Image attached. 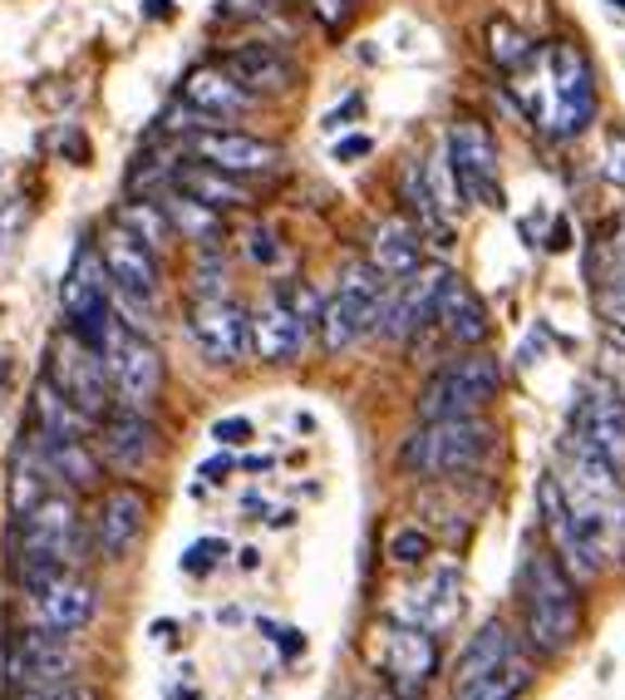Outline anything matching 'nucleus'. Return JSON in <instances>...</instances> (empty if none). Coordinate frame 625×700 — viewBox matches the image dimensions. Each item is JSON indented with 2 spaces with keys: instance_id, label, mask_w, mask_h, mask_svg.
<instances>
[{
  "instance_id": "obj_6",
  "label": "nucleus",
  "mask_w": 625,
  "mask_h": 700,
  "mask_svg": "<svg viewBox=\"0 0 625 700\" xmlns=\"http://www.w3.org/2000/svg\"><path fill=\"white\" fill-rule=\"evenodd\" d=\"M50 380L69 405H75L85 420H104L114 410V385H109V370H104V356H99V345L79 341L75 331H60L50 345Z\"/></svg>"
},
{
  "instance_id": "obj_19",
  "label": "nucleus",
  "mask_w": 625,
  "mask_h": 700,
  "mask_svg": "<svg viewBox=\"0 0 625 700\" xmlns=\"http://www.w3.org/2000/svg\"><path fill=\"white\" fill-rule=\"evenodd\" d=\"M458 612H463V577H458V568H434L399 602V622L424 626L434 636H444L458 622Z\"/></svg>"
},
{
  "instance_id": "obj_34",
  "label": "nucleus",
  "mask_w": 625,
  "mask_h": 700,
  "mask_svg": "<svg viewBox=\"0 0 625 700\" xmlns=\"http://www.w3.org/2000/svg\"><path fill=\"white\" fill-rule=\"evenodd\" d=\"M114 222L128 227V232H133L143 247H153V252H163L173 242V222H168V213H163L158 198H128V203L114 213Z\"/></svg>"
},
{
  "instance_id": "obj_2",
  "label": "nucleus",
  "mask_w": 625,
  "mask_h": 700,
  "mask_svg": "<svg viewBox=\"0 0 625 700\" xmlns=\"http://www.w3.org/2000/svg\"><path fill=\"white\" fill-rule=\"evenodd\" d=\"M522 607H527V641L541 657L572 651L582 632V602H576L572 572L557 562V552H532L522 568Z\"/></svg>"
},
{
  "instance_id": "obj_32",
  "label": "nucleus",
  "mask_w": 625,
  "mask_h": 700,
  "mask_svg": "<svg viewBox=\"0 0 625 700\" xmlns=\"http://www.w3.org/2000/svg\"><path fill=\"white\" fill-rule=\"evenodd\" d=\"M508 657H512L508 626H502V622L477 626V636L463 647V657H458V666H454V690L468 686V680H477V676H488V671H498Z\"/></svg>"
},
{
  "instance_id": "obj_4",
  "label": "nucleus",
  "mask_w": 625,
  "mask_h": 700,
  "mask_svg": "<svg viewBox=\"0 0 625 700\" xmlns=\"http://www.w3.org/2000/svg\"><path fill=\"white\" fill-rule=\"evenodd\" d=\"M99 356H104L109 385H114V399L124 410H143L149 415L163 395V356L158 345L149 341L143 331L124 326L118 316H109L104 341H99Z\"/></svg>"
},
{
  "instance_id": "obj_1",
  "label": "nucleus",
  "mask_w": 625,
  "mask_h": 700,
  "mask_svg": "<svg viewBox=\"0 0 625 700\" xmlns=\"http://www.w3.org/2000/svg\"><path fill=\"white\" fill-rule=\"evenodd\" d=\"M493 454V424L483 415L424 420L399 444V469L409 479H468Z\"/></svg>"
},
{
  "instance_id": "obj_18",
  "label": "nucleus",
  "mask_w": 625,
  "mask_h": 700,
  "mask_svg": "<svg viewBox=\"0 0 625 700\" xmlns=\"http://www.w3.org/2000/svg\"><path fill=\"white\" fill-rule=\"evenodd\" d=\"M188 149L213 168H227L237 178H252V173H276L281 168V149L271 139H256V133H237V129H202L188 139Z\"/></svg>"
},
{
  "instance_id": "obj_30",
  "label": "nucleus",
  "mask_w": 625,
  "mask_h": 700,
  "mask_svg": "<svg viewBox=\"0 0 625 700\" xmlns=\"http://www.w3.org/2000/svg\"><path fill=\"white\" fill-rule=\"evenodd\" d=\"M35 454L44 459L54 484H69V488H99V459L85 440H69V434H35Z\"/></svg>"
},
{
  "instance_id": "obj_16",
  "label": "nucleus",
  "mask_w": 625,
  "mask_h": 700,
  "mask_svg": "<svg viewBox=\"0 0 625 700\" xmlns=\"http://www.w3.org/2000/svg\"><path fill=\"white\" fill-rule=\"evenodd\" d=\"M384 671H390V686L399 690V700H419L429 676L438 671V636L413 622H394L390 641H384Z\"/></svg>"
},
{
  "instance_id": "obj_33",
  "label": "nucleus",
  "mask_w": 625,
  "mask_h": 700,
  "mask_svg": "<svg viewBox=\"0 0 625 700\" xmlns=\"http://www.w3.org/2000/svg\"><path fill=\"white\" fill-rule=\"evenodd\" d=\"M483 40H488V60L502 69V75H518V69H527L532 54H537L532 35L522 30L518 21H508V15H493L488 30H483Z\"/></svg>"
},
{
  "instance_id": "obj_44",
  "label": "nucleus",
  "mask_w": 625,
  "mask_h": 700,
  "mask_svg": "<svg viewBox=\"0 0 625 700\" xmlns=\"http://www.w3.org/2000/svg\"><path fill=\"white\" fill-rule=\"evenodd\" d=\"M281 0H222L227 21H262V15H276Z\"/></svg>"
},
{
  "instance_id": "obj_14",
  "label": "nucleus",
  "mask_w": 625,
  "mask_h": 700,
  "mask_svg": "<svg viewBox=\"0 0 625 700\" xmlns=\"http://www.w3.org/2000/svg\"><path fill=\"white\" fill-rule=\"evenodd\" d=\"M79 671V657L69 647V636L60 632H25L11 651V680L21 690H50V686H64V680H75Z\"/></svg>"
},
{
  "instance_id": "obj_17",
  "label": "nucleus",
  "mask_w": 625,
  "mask_h": 700,
  "mask_svg": "<svg viewBox=\"0 0 625 700\" xmlns=\"http://www.w3.org/2000/svg\"><path fill=\"white\" fill-rule=\"evenodd\" d=\"M438 281H444V267H419V271H409V277L390 281L384 306H380V331L390 335V341H409L419 326L434 321Z\"/></svg>"
},
{
  "instance_id": "obj_3",
  "label": "nucleus",
  "mask_w": 625,
  "mask_h": 700,
  "mask_svg": "<svg viewBox=\"0 0 625 700\" xmlns=\"http://www.w3.org/2000/svg\"><path fill=\"white\" fill-rule=\"evenodd\" d=\"M384 291H390V277L370 262H350V267L340 271V287L326 306H320L316 326H320V345H326L330 356L340 351H350L360 345L365 335L380 326V306H384Z\"/></svg>"
},
{
  "instance_id": "obj_41",
  "label": "nucleus",
  "mask_w": 625,
  "mask_h": 700,
  "mask_svg": "<svg viewBox=\"0 0 625 700\" xmlns=\"http://www.w3.org/2000/svg\"><path fill=\"white\" fill-rule=\"evenodd\" d=\"M246 257H252L256 267H281V257H286V252L276 247L271 227H252V232H246Z\"/></svg>"
},
{
  "instance_id": "obj_15",
  "label": "nucleus",
  "mask_w": 625,
  "mask_h": 700,
  "mask_svg": "<svg viewBox=\"0 0 625 700\" xmlns=\"http://www.w3.org/2000/svg\"><path fill=\"white\" fill-rule=\"evenodd\" d=\"M434 326L448 345L458 351H477V345L493 335V316H488V302L468 287L458 271H444L438 281V296H434Z\"/></svg>"
},
{
  "instance_id": "obj_49",
  "label": "nucleus",
  "mask_w": 625,
  "mask_h": 700,
  "mask_svg": "<svg viewBox=\"0 0 625 700\" xmlns=\"http://www.w3.org/2000/svg\"><path fill=\"white\" fill-rule=\"evenodd\" d=\"M316 11H320V21L335 30V25H345V15H350V0H316Z\"/></svg>"
},
{
  "instance_id": "obj_26",
  "label": "nucleus",
  "mask_w": 625,
  "mask_h": 700,
  "mask_svg": "<svg viewBox=\"0 0 625 700\" xmlns=\"http://www.w3.org/2000/svg\"><path fill=\"white\" fill-rule=\"evenodd\" d=\"M306 331H310V326L301 321V316L291 311L286 302H281V291H271V296H266V302L252 311V351L262 360H271V366H281V360L301 356Z\"/></svg>"
},
{
  "instance_id": "obj_40",
  "label": "nucleus",
  "mask_w": 625,
  "mask_h": 700,
  "mask_svg": "<svg viewBox=\"0 0 625 700\" xmlns=\"http://www.w3.org/2000/svg\"><path fill=\"white\" fill-rule=\"evenodd\" d=\"M429 552H434V538H429L424 529H399L390 538V558L394 562H424Z\"/></svg>"
},
{
  "instance_id": "obj_47",
  "label": "nucleus",
  "mask_w": 625,
  "mask_h": 700,
  "mask_svg": "<svg viewBox=\"0 0 625 700\" xmlns=\"http://www.w3.org/2000/svg\"><path fill=\"white\" fill-rule=\"evenodd\" d=\"M213 440L217 444H246V440H252V424H246V420H217L213 424Z\"/></svg>"
},
{
  "instance_id": "obj_38",
  "label": "nucleus",
  "mask_w": 625,
  "mask_h": 700,
  "mask_svg": "<svg viewBox=\"0 0 625 700\" xmlns=\"http://www.w3.org/2000/svg\"><path fill=\"white\" fill-rule=\"evenodd\" d=\"M591 277H596V311H601L605 331L625 345V277L615 267L611 271H591Z\"/></svg>"
},
{
  "instance_id": "obj_10",
  "label": "nucleus",
  "mask_w": 625,
  "mask_h": 700,
  "mask_svg": "<svg viewBox=\"0 0 625 700\" xmlns=\"http://www.w3.org/2000/svg\"><path fill=\"white\" fill-rule=\"evenodd\" d=\"M547 79H551V133H582L596 114V75L576 44L557 40L547 50Z\"/></svg>"
},
{
  "instance_id": "obj_52",
  "label": "nucleus",
  "mask_w": 625,
  "mask_h": 700,
  "mask_svg": "<svg viewBox=\"0 0 625 700\" xmlns=\"http://www.w3.org/2000/svg\"><path fill=\"white\" fill-rule=\"evenodd\" d=\"M149 15L158 21V15H173V0H149Z\"/></svg>"
},
{
  "instance_id": "obj_13",
  "label": "nucleus",
  "mask_w": 625,
  "mask_h": 700,
  "mask_svg": "<svg viewBox=\"0 0 625 700\" xmlns=\"http://www.w3.org/2000/svg\"><path fill=\"white\" fill-rule=\"evenodd\" d=\"M99 257H104V271H109V281H114L118 296L143 302V306L158 302V281H163L158 252L143 247L128 227H118V222L104 227V238H99Z\"/></svg>"
},
{
  "instance_id": "obj_11",
  "label": "nucleus",
  "mask_w": 625,
  "mask_h": 700,
  "mask_svg": "<svg viewBox=\"0 0 625 700\" xmlns=\"http://www.w3.org/2000/svg\"><path fill=\"white\" fill-rule=\"evenodd\" d=\"M85 538H79V508L75 498L44 494L30 513H21V558H44L60 568H75Z\"/></svg>"
},
{
  "instance_id": "obj_29",
  "label": "nucleus",
  "mask_w": 625,
  "mask_h": 700,
  "mask_svg": "<svg viewBox=\"0 0 625 700\" xmlns=\"http://www.w3.org/2000/svg\"><path fill=\"white\" fill-rule=\"evenodd\" d=\"M35 607H40V616H44L50 632L75 636V632H85V626L94 622L99 602H94V587H89V582H79L75 572H60V577L50 582V593L35 597Z\"/></svg>"
},
{
  "instance_id": "obj_39",
  "label": "nucleus",
  "mask_w": 625,
  "mask_h": 700,
  "mask_svg": "<svg viewBox=\"0 0 625 700\" xmlns=\"http://www.w3.org/2000/svg\"><path fill=\"white\" fill-rule=\"evenodd\" d=\"M25 222H30V207H25V203H0V262L21 247Z\"/></svg>"
},
{
  "instance_id": "obj_42",
  "label": "nucleus",
  "mask_w": 625,
  "mask_h": 700,
  "mask_svg": "<svg viewBox=\"0 0 625 700\" xmlns=\"http://www.w3.org/2000/svg\"><path fill=\"white\" fill-rule=\"evenodd\" d=\"M281 302L291 306V311L301 316L306 326H316V316H320V302H316V291L306 287V281H291V287H281Z\"/></svg>"
},
{
  "instance_id": "obj_31",
  "label": "nucleus",
  "mask_w": 625,
  "mask_h": 700,
  "mask_svg": "<svg viewBox=\"0 0 625 700\" xmlns=\"http://www.w3.org/2000/svg\"><path fill=\"white\" fill-rule=\"evenodd\" d=\"M158 203H163V213H168V222H173V238H182V242H197V247H207V252H217V247H222L227 227H222V213H217V207L197 203V198L178 193V188H168V193H158Z\"/></svg>"
},
{
  "instance_id": "obj_53",
  "label": "nucleus",
  "mask_w": 625,
  "mask_h": 700,
  "mask_svg": "<svg viewBox=\"0 0 625 700\" xmlns=\"http://www.w3.org/2000/svg\"><path fill=\"white\" fill-rule=\"evenodd\" d=\"M21 700H50V690H21Z\"/></svg>"
},
{
  "instance_id": "obj_8",
  "label": "nucleus",
  "mask_w": 625,
  "mask_h": 700,
  "mask_svg": "<svg viewBox=\"0 0 625 700\" xmlns=\"http://www.w3.org/2000/svg\"><path fill=\"white\" fill-rule=\"evenodd\" d=\"M109 302H114V281H109V271H104V257H99V247H79L69 271H64V287H60V306H64L69 331H75L79 341L99 345L104 341L109 316H114Z\"/></svg>"
},
{
  "instance_id": "obj_36",
  "label": "nucleus",
  "mask_w": 625,
  "mask_h": 700,
  "mask_svg": "<svg viewBox=\"0 0 625 700\" xmlns=\"http://www.w3.org/2000/svg\"><path fill=\"white\" fill-rule=\"evenodd\" d=\"M50 469H44V459L35 454V444H21L15 449V469H11V508L15 513H30L35 504H40L44 494H50Z\"/></svg>"
},
{
  "instance_id": "obj_22",
  "label": "nucleus",
  "mask_w": 625,
  "mask_h": 700,
  "mask_svg": "<svg viewBox=\"0 0 625 700\" xmlns=\"http://www.w3.org/2000/svg\"><path fill=\"white\" fill-rule=\"evenodd\" d=\"M399 203H404V213L413 217L419 232H434L438 242L448 238V213H454V203H448V188H444L434 163H424V158L404 163L399 168Z\"/></svg>"
},
{
  "instance_id": "obj_9",
  "label": "nucleus",
  "mask_w": 625,
  "mask_h": 700,
  "mask_svg": "<svg viewBox=\"0 0 625 700\" xmlns=\"http://www.w3.org/2000/svg\"><path fill=\"white\" fill-rule=\"evenodd\" d=\"M566 434L576 444H586V449H596L601 459H611L625 474V395L605 376H591L582 385V395L572 405V420H566Z\"/></svg>"
},
{
  "instance_id": "obj_12",
  "label": "nucleus",
  "mask_w": 625,
  "mask_h": 700,
  "mask_svg": "<svg viewBox=\"0 0 625 700\" xmlns=\"http://www.w3.org/2000/svg\"><path fill=\"white\" fill-rule=\"evenodd\" d=\"M188 331L202 356L217 360V366H237L252 351V316L227 296H197L188 306Z\"/></svg>"
},
{
  "instance_id": "obj_50",
  "label": "nucleus",
  "mask_w": 625,
  "mask_h": 700,
  "mask_svg": "<svg viewBox=\"0 0 625 700\" xmlns=\"http://www.w3.org/2000/svg\"><path fill=\"white\" fill-rule=\"evenodd\" d=\"M50 700H99L89 686H79V680H64V686H50Z\"/></svg>"
},
{
  "instance_id": "obj_25",
  "label": "nucleus",
  "mask_w": 625,
  "mask_h": 700,
  "mask_svg": "<svg viewBox=\"0 0 625 700\" xmlns=\"http://www.w3.org/2000/svg\"><path fill=\"white\" fill-rule=\"evenodd\" d=\"M537 508H541V529H547L551 548H557V562H562L572 577H601V568H596L591 552H586L582 538H576V523H572V513H566V498H562L557 474H547L537 484Z\"/></svg>"
},
{
  "instance_id": "obj_46",
  "label": "nucleus",
  "mask_w": 625,
  "mask_h": 700,
  "mask_svg": "<svg viewBox=\"0 0 625 700\" xmlns=\"http://www.w3.org/2000/svg\"><path fill=\"white\" fill-rule=\"evenodd\" d=\"M222 281H227V267L217 262V252L197 267V296H222Z\"/></svg>"
},
{
  "instance_id": "obj_28",
  "label": "nucleus",
  "mask_w": 625,
  "mask_h": 700,
  "mask_svg": "<svg viewBox=\"0 0 625 700\" xmlns=\"http://www.w3.org/2000/svg\"><path fill=\"white\" fill-rule=\"evenodd\" d=\"M370 267H380L384 277H409V271L424 267V232L409 222V217H380L370 227Z\"/></svg>"
},
{
  "instance_id": "obj_35",
  "label": "nucleus",
  "mask_w": 625,
  "mask_h": 700,
  "mask_svg": "<svg viewBox=\"0 0 625 700\" xmlns=\"http://www.w3.org/2000/svg\"><path fill=\"white\" fill-rule=\"evenodd\" d=\"M527 680H532V666L518 657V651H512L498 671H488V676H477V680H468V686H458L454 696L458 700H518L522 690H527Z\"/></svg>"
},
{
  "instance_id": "obj_48",
  "label": "nucleus",
  "mask_w": 625,
  "mask_h": 700,
  "mask_svg": "<svg viewBox=\"0 0 625 700\" xmlns=\"http://www.w3.org/2000/svg\"><path fill=\"white\" fill-rule=\"evenodd\" d=\"M374 143L365 139V133H355V139H340L335 143V163H350V158H365V153H370Z\"/></svg>"
},
{
  "instance_id": "obj_23",
  "label": "nucleus",
  "mask_w": 625,
  "mask_h": 700,
  "mask_svg": "<svg viewBox=\"0 0 625 700\" xmlns=\"http://www.w3.org/2000/svg\"><path fill=\"white\" fill-rule=\"evenodd\" d=\"M217 65H222L242 89H252L256 99L296 89V60L281 54L276 44H237V50H227L222 60H217Z\"/></svg>"
},
{
  "instance_id": "obj_5",
  "label": "nucleus",
  "mask_w": 625,
  "mask_h": 700,
  "mask_svg": "<svg viewBox=\"0 0 625 700\" xmlns=\"http://www.w3.org/2000/svg\"><path fill=\"white\" fill-rule=\"evenodd\" d=\"M502 390V366L483 351L454 356L448 366H438L429 376V385L419 390V415L424 420H454V415H483Z\"/></svg>"
},
{
  "instance_id": "obj_27",
  "label": "nucleus",
  "mask_w": 625,
  "mask_h": 700,
  "mask_svg": "<svg viewBox=\"0 0 625 700\" xmlns=\"http://www.w3.org/2000/svg\"><path fill=\"white\" fill-rule=\"evenodd\" d=\"M168 188H178V193L197 198V203L217 207V213H232V207H252V183L246 178H237V173L227 168H213V163H178L168 178Z\"/></svg>"
},
{
  "instance_id": "obj_37",
  "label": "nucleus",
  "mask_w": 625,
  "mask_h": 700,
  "mask_svg": "<svg viewBox=\"0 0 625 700\" xmlns=\"http://www.w3.org/2000/svg\"><path fill=\"white\" fill-rule=\"evenodd\" d=\"M35 420H40L44 434H69V440H85V430L94 424V420H85V415H79L75 405L50 385V380L35 385Z\"/></svg>"
},
{
  "instance_id": "obj_45",
  "label": "nucleus",
  "mask_w": 625,
  "mask_h": 700,
  "mask_svg": "<svg viewBox=\"0 0 625 700\" xmlns=\"http://www.w3.org/2000/svg\"><path fill=\"white\" fill-rule=\"evenodd\" d=\"M605 178H611L615 188H625V129L605 133Z\"/></svg>"
},
{
  "instance_id": "obj_20",
  "label": "nucleus",
  "mask_w": 625,
  "mask_h": 700,
  "mask_svg": "<svg viewBox=\"0 0 625 700\" xmlns=\"http://www.w3.org/2000/svg\"><path fill=\"white\" fill-rule=\"evenodd\" d=\"M99 454H104L114 469H124V474H133V469H143V463L158 459V430H153V420L143 410H109L104 420H99Z\"/></svg>"
},
{
  "instance_id": "obj_24",
  "label": "nucleus",
  "mask_w": 625,
  "mask_h": 700,
  "mask_svg": "<svg viewBox=\"0 0 625 700\" xmlns=\"http://www.w3.org/2000/svg\"><path fill=\"white\" fill-rule=\"evenodd\" d=\"M182 104H192L197 114H207V119L227 124V119H242V114H252L256 94L237 85V79L227 75L222 65H197V69H188V79H182Z\"/></svg>"
},
{
  "instance_id": "obj_51",
  "label": "nucleus",
  "mask_w": 625,
  "mask_h": 700,
  "mask_svg": "<svg viewBox=\"0 0 625 700\" xmlns=\"http://www.w3.org/2000/svg\"><path fill=\"white\" fill-rule=\"evenodd\" d=\"M227 469H232V459H227V454H222V459H207V463H202V479H217V474H227Z\"/></svg>"
},
{
  "instance_id": "obj_21",
  "label": "nucleus",
  "mask_w": 625,
  "mask_h": 700,
  "mask_svg": "<svg viewBox=\"0 0 625 700\" xmlns=\"http://www.w3.org/2000/svg\"><path fill=\"white\" fill-rule=\"evenodd\" d=\"M143 523H149V498L138 494V488L118 484L104 494V504H99V518H94V543H99V558L118 562L133 552L138 533H143Z\"/></svg>"
},
{
  "instance_id": "obj_43",
  "label": "nucleus",
  "mask_w": 625,
  "mask_h": 700,
  "mask_svg": "<svg viewBox=\"0 0 625 700\" xmlns=\"http://www.w3.org/2000/svg\"><path fill=\"white\" fill-rule=\"evenodd\" d=\"M227 552V543H217V538H202V543H192L188 552H182V572H213V562Z\"/></svg>"
},
{
  "instance_id": "obj_7",
  "label": "nucleus",
  "mask_w": 625,
  "mask_h": 700,
  "mask_svg": "<svg viewBox=\"0 0 625 700\" xmlns=\"http://www.w3.org/2000/svg\"><path fill=\"white\" fill-rule=\"evenodd\" d=\"M448 183L454 198L477 207H502V178H498V139L477 119H454L448 124Z\"/></svg>"
}]
</instances>
